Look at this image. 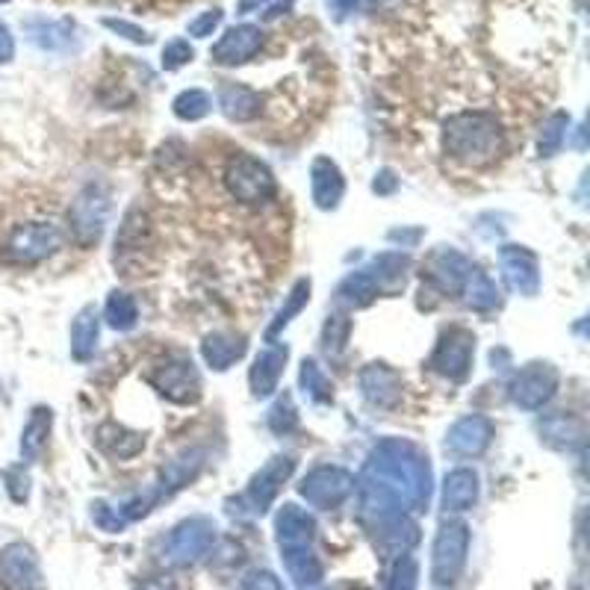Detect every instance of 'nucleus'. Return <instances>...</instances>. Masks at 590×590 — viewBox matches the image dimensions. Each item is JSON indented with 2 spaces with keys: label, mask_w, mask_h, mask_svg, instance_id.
<instances>
[{
  "label": "nucleus",
  "mask_w": 590,
  "mask_h": 590,
  "mask_svg": "<svg viewBox=\"0 0 590 590\" xmlns=\"http://www.w3.org/2000/svg\"><path fill=\"white\" fill-rule=\"evenodd\" d=\"M360 393L372 407L390 410L402 402V375L387 363H369L360 369Z\"/></svg>",
  "instance_id": "obj_18"
},
{
  "label": "nucleus",
  "mask_w": 590,
  "mask_h": 590,
  "mask_svg": "<svg viewBox=\"0 0 590 590\" xmlns=\"http://www.w3.org/2000/svg\"><path fill=\"white\" fill-rule=\"evenodd\" d=\"M263 48V30L257 24H236V27L224 30V36L213 45L210 59L216 66L233 68L254 59V54Z\"/></svg>",
  "instance_id": "obj_16"
},
{
  "label": "nucleus",
  "mask_w": 590,
  "mask_h": 590,
  "mask_svg": "<svg viewBox=\"0 0 590 590\" xmlns=\"http://www.w3.org/2000/svg\"><path fill=\"white\" fill-rule=\"evenodd\" d=\"M59 245H62V231L54 222L19 224L0 245V261L10 266H36L54 257Z\"/></svg>",
  "instance_id": "obj_3"
},
{
  "label": "nucleus",
  "mask_w": 590,
  "mask_h": 590,
  "mask_svg": "<svg viewBox=\"0 0 590 590\" xmlns=\"http://www.w3.org/2000/svg\"><path fill=\"white\" fill-rule=\"evenodd\" d=\"M248 349V343L240 334H233V331H216V334H207L201 343V358L204 363L216 372H224V369H231L236 360L245 355Z\"/></svg>",
  "instance_id": "obj_22"
},
{
  "label": "nucleus",
  "mask_w": 590,
  "mask_h": 590,
  "mask_svg": "<svg viewBox=\"0 0 590 590\" xmlns=\"http://www.w3.org/2000/svg\"><path fill=\"white\" fill-rule=\"evenodd\" d=\"M0 588L3 590H45L42 564L27 543H10L0 552Z\"/></svg>",
  "instance_id": "obj_13"
},
{
  "label": "nucleus",
  "mask_w": 590,
  "mask_h": 590,
  "mask_svg": "<svg viewBox=\"0 0 590 590\" xmlns=\"http://www.w3.org/2000/svg\"><path fill=\"white\" fill-rule=\"evenodd\" d=\"M263 97L254 92L252 86H242V83H222L219 86V109L224 118L231 122H252L261 116Z\"/></svg>",
  "instance_id": "obj_25"
},
{
  "label": "nucleus",
  "mask_w": 590,
  "mask_h": 590,
  "mask_svg": "<svg viewBox=\"0 0 590 590\" xmlns=\"http://www.w3.org/2000/svg\"><path fill=\"white\" fill-rule=\"evenodd\" d=\"M240 590H284L281 579L269 570H252L240 581Z\"/></svg>",
  "instance_id": "obj_47"
},
{
  "label": "nucleus",
  "mask_w": 590,
  "mask_h": 590,
  "mask_svg": "<svg viewBox=\"0 0 590 590\" xmlns=\"http://www.w3.org/2000/svg\"><path fill=\"white\" fill-rule=\"evenodd\" d=\"M97 334H101V316L95 308H83L78 320L71 325V358L86 363L97 349Z\"/></svg>",
  "instance_id": "obj_30"
},
{
  "label": "nucleus",
  "mask_w": 590,
  "mask_h": 590,
  "mask_svg": "<svg viewBox=\"0 0 590 590\" xmlns=\"http://www.w3.org/2000/svg\"><path fill=\"white\" fill-rule=\"evenodd\" d=\"M195 50L193 45L186 39H172L163 48V68L165 71H177V68H184L186 62H193Z\"/></svg>",
  "instance_id": "obj_44"
},
{
  "label": "nucleus",
  "mask_w": 590,
  "mask_h": 590,
  "mask_svg": "<svg viewBox=\"0 0 590 590\" xmlns=\"http://www.w3.org/2000/svg\"><path fill=\"white\" fill-rule=\"evenodd\" d=\"M0 3H7V0H0Z\"/></svg>",
  "instance_id": "obj_54"
},
{
  "label": "nucleus",
  "mask_w": 590,
  "mask_h": 590,
  "mask_svg": "<svg viewBox=\"0 0 590 590\" xmlns=\"http://www.w3.org/2000/svg\"><path fill=\"white\" fill-rule=\"evenodd\" d=\"M505 148V134L499 118L482 109L458 113L443 125V151L464 165H490L499 160Z\"/></svg>",
  "instance_id": "obj_2"
},
{
  "label": "nucleus",
  "mask_w": 590,
  "mask_h": 590,
  "mask_svg": "<svg viewBox=\"0 0 590 590\" xmlns=\"http://www.w3.org/2000/svg\"><path fill=\"white\" fill-rule=\"evenodd\" d=\"M104 24H107L113 33H118V36H125L127 42H136V45H148L151 42V36H148V30L136 27V24H130V21H122V19H104Z\"/></svg>",
  "instance_id": "obj_49"
},
{
  "label": "nucleus",
  "mask_w": 590,
  "mask_h": 590,
  "mask_svg": "<svg viewBox=\"0 0 590 590\" xmlns=\"http://www.w3.org/2000/svg\"><path fill=\"white\" fill-rule=\"evenodd\" d=\"M301 499L320 511L339 508L351 494H355V475L343 466H316L310 470L299 484Z\"/></svg>",
  "instance_id": "obj_9"
},
{
  "label": "nucleus",
  "mask_w": 590,
  "mask_h": 590,
  "mask_svg": "<svg viewBox=\"0 0 590 590\" xmlns=\"http://www.w3.org/2000/svg\"><path fill=\"white\" fill-rule=\"evenodd\" d=\"M372 189H375L378 195H387L396 189V177H393V172H381V175L375 177V184H372Z\"/></svg>",
  "instance_id": "obj_51"
},
{
  "label": "nucleus",
  "mask_w": 590,
  "mask_h": 590,
  "mask_svg": "<svg viewBox=\"0 0 590 590\" xmlns=\"http://www.w3.org/2000/svg\"><path fill=\"white\" fill-rule=\"evenodd\" d=\"M104 320H107L109 328L116 331H130L139 320V310H136V301L127 296V292L116 290L109 292L107 304H104Z\"/></svg>",
  "instance_id": "obj_36"
},
{
  "label": "nucleus",
  "mask_w": 590,
  "mask_h": 590,
  "mask_svg": "<svg viewBox=\"0 0 590 590\" xmlns=\"http://www.w3.org/2000/svg\"><path fill=\"white\" fill-rule=\"evenodd\" d=\"M494 443V423L482 414L461 416L446 435V449L461 458H478Z\"/></svg>",
  "instance_id": "obj_17"
},
{
  "label": "nucleus",
  "mask_w": 590,
  "mask_h": 590,
  "mask_svg": "<svg viewBox=\"0 0 590 590\" xmlns=\"http://www.w3.org/2000/svg\"><path fill=\"white\" fill-rule=\"evenodd\" d=\"M95 443L101 446L109 458L130 461V458H136L146 449V437L139 435V431L118 426V423H104V426L95 431Z\"/></svg>",
  "instance_id": "obj_27"
},
{
  "label": "nucleus",
  "mask_w": 590,
  "mask_h": 590,
  "mask_svg": "<svg viewBox=\"0 0 590 590\" xmlns=\"http://www.w3.org/2000/svg\"><path fill=\"white\" fill-rule=\"evenodd\" d=\"M50 428H54V410L50 407H33L24 431H21V458L24 461H36L42 455V449L48 446Z\"/></svg>",
  "instance_id": "obj_29"
},
{
  "label": "nucleus",
  "mask_w": 590,
  "mask_h": 590,
  "mask_svg": "<svg viewBox=\"0 0 590 590\" xmlns=\"http://www.w3.org/2000/svg\"><path fill=\"white\" fill-rule=\"evenodd\" d=\"M151 387L175 405H195L201 398V375L186 355H169L157 360L148 372Z\"/></svg>",
  "instance_id": "obj_4"
},
{
  "label": "nucleus",
  "mask_w": 590,
  "mask_h": 590,
  "mask_svg": "<svg viewBox=\"0 0 590 590\" xmlns=\"http://www.w3.org/2000/svg\"><path fill=\"white\" fill-rule=\"evenodd\" d=\"M378 296H381V287H378L375 278L369 275V269L351 271L349 278H343L337 290V301L349 304V308H367Z\"/></svg>",
  "instance_id": "obj_31"
},
{
  "label": "nucleus",
  "mask_w": 590,
  "mask_h": 590,
  "mask_svg": "<svg viewBox=\"0 0 590 590\" xmlns=\"http://www.w3.org/2000/svg\"><path fill=\"white\" fill-rule=\"evenodd\" d=\"M473 269L475 263L455 248H437L426 263V281L443 296H461Z\"/></svg>",
  "instance_id": "obj_14"
},
{
  "label": "nucleus",
  "mask_w": 590,
  "mask_h": 590,
  "mask_svg": "<svg viewBox=\"0 0 590 590\" xmlns=\"http://www.w3.org/2000/svg\"><path fill=\"white\" fill-rule=\"evenodd\" d=\"M281 562L290 572V579L299 585V588H313L322 581V562L313 552V543H304V546H284Z\"/></svg>",
  "instance_id": "obj_26"
},
{
  "label": "nucleus",
  "mask_w": 590,
  "mask_h": 590,
  "mask_svg": "<svg viewBox=\"0 0 590 590\" xmlns=\"http://www.w3.org/2000/svg\"><path fill=\"white\" fill-rule=\"evenodd\" d=\"M15 57V39H12V33L7 24H0V66L3 62H10Z\"/></svg>",
  "instance_id": "obj_50"
},
{
  "label": "nucleus",
  "mask_w": 590,
  "mask_h": 590,
  "mask_svg": "<svg viewBox=\"0 0 590 590\" xmlns=\"http://www.w3.org/2000/svg\"><path fill=\"white\" fill-rule=\"evenodd\" d=\"M499 269L508 290L520 296H537L541 290V263L525 245H502L499 248Z\"/></svg>",
  "instance_id": "obj_15"
},
{
  "label": "nucleus",
  "mask_w": 590,
  "mask_h": 590,
  "mask_svg": "<svg viewBox=\"0 0 590 590\" xmlns=\"http://www.w3.org/2000/svg\"><path fill=\"white\" fill-rule=\"evenodd\" d=\"M461 296H464L466 304L473 310H478V313H487V310H494L496 304H499V292H496L494 281H490L478 266H475L473 275H470V281H466Z\"/></svg>",
  "instance_id": "obj_35"
},
{
  "label": "nucleus",
  "mask_w": 590,
  "mask_h": 590,
  "mask_svg": "<svg viewBox=\"0 0 590 590\" xmlns=\"http://www.w3.org/2000/svg\"><path fill=\"white\" fill-rule=\"evenodd\" d=\"M224 12L222 10H207L201 12L198 19L189 21V36H195V39H207V36H213V30L222 24Z\"/></svg>",
  "instance_id": "obj_45"
},
{
  "label": "nucleus",
  "mask_w": 590,
  "mask_h": 590,
  "mask_svg": "<svg viewBox=\"0 0 590 590\" xmlns=\"http://www.w3.org/2000/svg\"><path fill=\"white\" fill-rule=\"evenodd\" d=\"M269 428L275 431V435H281V437L299 428V414H296V405H292L290 393H284V396L271 405Z\"/></svg>",
  "instance_id": "obj_42"
},
{
  "label": "nucleus",
  "mask_w": 590,
  "mask_h": 590,
  "mask_svg": "<svg viewBox=\"0 0 590 590\" xmlns=\"http://www.w3.org/2000/svg\"><path fill=\"white\" fill-rule=\"evenodd\" d=\"M296 473V458L278 455L271 458L269 464L261 466V473L254 475L248 490L242 494V505L248 508V513H266L269 505L278 499L281 487L290 482V475Z\"/></svg>",
  "instance_id": "obj_11"
},
{
  "label": "nucleus",
  "mask_w": 590,
  "mask_h": 590,
  "mask_svg": "<svg viewBox=\"0 0 590 590\" xmlns=\"http://www.w3.org/2000/svg\"><path fill=\"white\" fill-rule=\"evenodd\" d=\"M558 390V369L552 363H529L511 381V402L523 410H541Z\"/></svg>",
  "instance_id": "obj_12"
},
{
  "label": "nucleus",
  "mask_w": 590,
  "mask_h": 590,
  "mask_svg": "<svg viewBox=\"0 0 590 590\" xmlns=\"http://www.w3.org/2000/svg\"><path fill=\"white\" fill-rule=\"evenodd\" d=\"M416 579H419V567L410 555H398L393 570H390L387 590H416Z\"/></svg>",
  "instance_id": "obj_43"
},
{
  "label": "nucleus",
  "mask_w": 590,
  "mask_h": 590,
  "mask_svg": "<svg viewBox=\"0 0 590 590\" xmlns=\"http://www.w3.org/2000/svg\"><path fill=\"white\" fill-rule=\"evenodd\" d=\"M349 331L351 322L343 316V313H334L325 322V331H322V343H325V351H328L331 358H337L339 351L346 349V343H349Z\"/></svg>",
  "instance_id": "obj_41"
},
{
  "label": "nucleus",
  "mask_w": 590,
  "mask_h": 590,
  "mask_svg": "<svg viewBox=\"0 0 590 590\" xmlns=\"http://www.w3.org/2000/svg\"><path fill=\"white\" fill-rule=\"evenodd\" d=\"M109 219V189L104 184H89L83 193L74 198L68 210V228L78 245L89 248L101 240Z\"/></svg>",
  "instance_id": "obj_6"
},
{
  "label": "nucleus",
  "mask_w": 590,
  "mask_h": 590,
  "mask_svg": "<svg viewBox=\"0 0 590 590\" xmlns=\"http://www.w3.org/2000/svg\"><path fill=\"white\" fill-rule=\"evenodd\" d=\"M201 466L204 452H198V449H186V452L172 458V461L160 470V478H157L154 484L157 499H169V496H175L177 490H184L186 484L195 482V475L201 473Z\"/></svg>",
  "instance_id": "obj_20"
},
{
  "label": "nucleus",
  "mask_w": 590,
  "mask_h": 590,
  "mask_svg": "<svg viewBox=\"0 0 590 590\" xmlns=\"http://www.w3.org/2000/svg\"><path fill=\"white\" fill-rule=\"evenodd\" d=\"M310 193H313V201L320 210H334L343 201L346 195V181H343V172L337 169L334 160L328 157H320L310 165Z\"/></svg>",
  "instance_id": "obj_19"
},
{
  "label": "nucleus",
  "mask_w": 590,
  "mask_h": 590,
  "mask_svg": "<svg viewBox=\"0 0 590 590\" xmlns=\"http://www.w3.org/2000/svg\"><path fill=\"white\" fill-rule=\"evenodd\" d=\"M287 358H290L287 346H275V343H271L269 349H263L261 355H257V360H254V367H252V375H248L254 396L266 398L278 390L281 375H284V367H287Z\"/></svg>",
  "instance_id": "obj_21"
},
{
  "label": "nucleus",
  "mask_w": 590,
  "mask_h": 590,
  "mask_svg": "<svg viewBox=\"0 0 590 590\" xmlns=\"http://www.w3.org/2000/svg\"><path fill=\"white\" fill-rule=\"evenodd\" d=\"M407 266H410V261H407L405 254L387 252V254H381V257H375V261L369 263L367 269H369V275H372V278L378 281L381 292H387V290H396L398 284H405Z\"/></svg>",
  "instance_id": "obj_34"
},
{
  "label": "nucleus",
  "mask_w": 590,
  "mask_h": 590,
  "mask_svg": "<svg viewBox=\"0 0 590 590\" xmlns=\"http://www.w3.org/2000/svg\"><path fill=\"white\" fill-rule=\"evenodd\" d=\"M475 355V337L473 331L466 328H449L437 343L435 355H431V369L437 375L449 378V381H464L473 369Z\"/></svg>",
  "instance_id": "obj_10"
},
{
  "label": "nucleus",
  "mask_w": 590,
  "mask_h": 590,
  "mask_svg": "<svg viewBox=\"0 0 590 590\" xmlns=\"http://www.w3.org/2000/svg\"><path fill=\"white\" fill-rule=\"evenodd\" d=\"M299 381H301V390L308 393V398L320 402V405L322 402H331V396H334V387H331L328 375L322 372L316 360H304V363H301Z\"/></svg>",
  "instance_id": "obj_38"
},
{
  "label": "nucleus",
  "mask_w": 590,
  "mask_h": 590,
  "mask_svg": "<svg viewBox=\"0 0 590 590\" xmlns=\"http://www.w3.org/2000/svg\"><path fill=\"white\" fill-rule=\"evenodd\" d=\"M478 502V475L466 466H458L446 475L443 482V508L449 513H464Z\"/></svg>",
  "instance_id": "obj_24"
},
{
  "label": "nucleus",
  "mask_w": 590,
  "mask_h": 590,
  "mask_svg": "<svg viewBox=\"0 0 590 590\" xmlns=\"http://www.w3.org/2000/svg\"><path fill=\"white\" fill-rule=\"evenodd\" d=\"M355 487L360 494V513L375 529L393 517L426 508L431 496V464L416 443L387 437L372 449Z\"/></svg>",
  "instance_id": "obj_1"
},
{
  "label": "nucleus",
  "mask_w": 590,
  "mask_h": 590,
  "mask_svg": "<svg viewBox=\"0 0 590 590\" xmlns=\"http://www.w3.org/2000/svg\"><path fill=\"white\" fill-rule=\"evenodd\" d=\"M275 534H278L281 549L284 546H304V543H313L316 520L299 505H284L278 517H275Z\"/></svg>",
  "instance_id": "obj_23"
},
{
  "label": "nucleus",
  "mask_w": 590,
  "mask_h": 590,
  "mask_svg": "<svg viewBox=\"0 0 590 590\" xmlns=\"http://www.w3.org/2000/svg\"><path fill=\"white\" fill-rule=\"evenodd\" d=\"M175 116L181 122H201L204 116H210V109H213V97L207 95L204 89H186L181 95L175 97Z\"/></svg>",
  "instance_id": "obj_37"
},
{
  "label": "nucleus",
  "mask_w": 590,
  "mask_h": 590,
  "mask_svg": "<svg viewBox=\"0 0 590 590\" xmlns=\"http://www.w3.org/2000/svg\"><path fill=\"white\" fill-rule=\"evenodd\" d=\"M27 36L33 45H39L42 50H62L71 42V24L68 21H48V19H33L24 24Z\"/></svg>",
  "instance_id": "obj_32"
},
{
  "label": "nucleus",
  "mask_w": 590,
  "mask_h": 590,
  "mask_svg": "<svg viewBox=\"0 0 590 590\" xmlns=\"http://www.w3.org/2000/svg\"><path fill=\"white\" fill-rule=\"evenodd\" d=\"M308 301H310V281L308 278H301V281H296V287L290 290L287 301H284V308L275 313V320H271L269 328H266V343H275V337L299 316L301 310L308 308Z\"/></svg>",
  "instance_id": "obj_33"
},
{
  "label": "nucleus",
  "mask_w": 590,
  "mask_h": 590,
  "mask_svg": "<svg viewBox=\"0 0 590 590\" xmlns=\"http://www.w3.org/2000/svg\"><path fill=\"white\" fill-rule=\"evenodd\" d=\"M466 552H470V529L464 523H443L435 537L431 549V579L435 585L446 588L461 579L466 567Z\"/></svg>",
  "instance_id": "obj_8"
},
{
  "label": "nucleus",
  "mask_w": 590,
  "mask_h": 590,
  "mask_svg": "<svg viewBox=\"0 0 590 590\" xmlns=\"http://www.w3.org/2000/svg\"><path fill=\"white\" fill-rule=\"evenodd\" d=\"M142 590H177V585L172 579H165V576H160V579H151L142 585Z\"/></svg>",
  "instance_id": "obj_53"
},
{
  "label": "nucleus",
  "mask_w": 590,
  "mask_h": 590,
  "mask_svg": "<svg viewBox=\"0 0 590 590\" xmlns=\"http://www.w3.org/2000/svg\"><path fill=\"white\" fill-rule=\"evenodd\" d=\"M92 520H95L104 532H122V529H125V520L118 517L116 505L95 502L92 505Z\"/></svg>",
  "instance_id": "obj_46"
},
{
  "label": "nucleus",
  "mask_w": 590,
  "mask_h": 590,
  "mask_svg": "<svg viewBox=\"0 0 590 590\" xmlns=\"http://www.w3.org/2000/svg\"><path fill=\"white\" fill-rule=\"evenodd\" d=\"M224 186L240 204H266L275 198V177L269 165L252 154H236L224 169Z\"/></svg>",
  "instance_id": "obj_5"
},
{
  "label": "nucleus",
  "mask_w": 590,
  "mask_h": 590,
  "mask_svg": "<svg viewBox=\"0 0 590 590\" xmlns=\"http://www.w3.org/2000/svg\"><path fill=\"white\" fill-rule=\"evenodd\" d=\"M567 127H570V116L567 113H555L543 122L541 127V139H537V151L541 157H552L558 154L567 139Z\"/></svg>",
  "instance_id": "obj_39"
},
{
  "label": "nucleus",
  "mask_w": 590,
  "mask_h": 590,
  "mask_svg": "<svg viewBox=\"0 0 590 590\" xmlns=\"http://www.w3.org/2000/svg\"><path fill=\"white\" fill-rule=\"evenodd\" d=\"M148 236H151V222H148V213L142 207H130L125 216V222L118 228L116 236V261L122 257H130V254L142 252V245H148Z\"/></svg>",
  "instance_id": "obj_28"
},
{
  "label": "nucleus",
  "mask_w": 590,
  "mask_h": 590,
  "mask_svg": "<svg viewBox=\"0 0 590 590\" xmlns=\"http://www.w3.org/2000/svg\"><path fill=\"white\" fill-rule=\"evenodd\" d=\"M7 490H10V496L15 499V502H27L30 496V478L27 473H24V466H15V470H7Z\"/></svg>",
  "instance_id": "obj_48"
},
{
  "label": "nucleus",
  "mask_w": 590,
  "mask_h": 590,
  "mask_svg": "<svg viewBox=\"0 0 590 590\" xmlns=\"http://www.w3.org/2000/svg\"><path fill=\"white\" fill-rule=\"evenodd\" d=\"M216 543V525L204 517H193L169 534L163 546V562L169 567H193L204 562Z\"/></svg>",
  "instance_id": "obj_7"
},
{
  "label": "nucleus",
  "mask_w": 590,
  "mask_h": 590,
  "mask_svg": "<svg viewBox=\"0 0 590 590\" xmlns=\"http://www.w3.org/2000/svg\"><path fill=\"white\" fill-rule=\"evenodd\" d=\"M296 7V0H240L236 12L240 15H257L261 21H275L287 15Z\"/></svg>",
  "instance_id": "obj_40"
},
{
  "label": "nucleus",
  "mask_w": 590,
  "mask_h": 590,
  "mask_svg": "<svg viewBox=\"0 0 590 590\" xmlns=\"http://www.w3.org/2000/svg\"><path fill=\"white\" fill-rule=\"evenodd\" d=\"M358 3L360 0H328V7L334 10V15H337V19H346L349 12L358 10Z\"/></svg>",
  "instance_id": "obj_52"
}]
</instances>
